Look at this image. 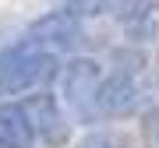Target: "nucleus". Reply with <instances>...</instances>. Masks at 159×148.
Listing matches in <instances>:
<instances>
[{
  "instance_id": "nucleus-1",
  "label": "nucleus",
  "mask_w": 159,
  "mask_h": 148,
  "mask_svg": "<svg viewBox=\"0 0 159 148\" xmlns=\"http://www.w3.org/2000/svg\"><path fill=\"white\" fill-rule=\"evenodd\" d=\"M60 57L32 39H18L0 53V102L4 95H25L39 92L50 78H57Z\"/></svg>"
},
{
  "instance_id": "nucleus-11",
  "label": "nucleus",
  "mask_w": 159,
  "mask_h": 148,
  "mask_svg": "<svg viewBox=\"0 0 159 148\" xmlns=\"http://www.w3.org/2000/svg\"><path fill=\"white\" fill-rule=\"evenodd\" d=\"M142 131H145V141L159 148V102H152L145 109V116H142Z\"/></svg>"
},
{
  "instance_id": "nucleus-2",
  "label": "nucleus",
  "mask_w": 159,
  "mask_h": 148,
  "mask_svg": "<svg viewBox=\"0 0 159 148\" xmlns=\"http://www.w3.org/2000/svg\"><path fill=\"white\" fill-rule=\"evenodd\" d=\"M102 81V67L92 57H71L60 63V102L78 116H96V92Z\"/></svg>"
},
{
  "instance_id": "nucleus-8",
  "label": "nucleus",
  "mask_w": 159,
  "mask_h": 148,
  "mask_svg": "<svg viewBox=\"0 0 159 148\" xmlns=\"http://www.w3.org/2000/svg\"><path fill=\"white\" fill-rule=\"evenodd\" d=\"M106 7H110V0H64V11L74 14L78 21H92V18L106 14Z\"/></svg>"
},
{
  "instance_id": "nucleus-3",
  "label": "nucleus",
  "mask_w": 159,
  "mask_h": 148,
  "mask_svg": "<svg viewBox=\"0 0 159 148\" xmlns=\"http://www.w3.org/2000/svg\"><path fill=\"white\" fill-rule=\"evenodd\" d=\"M25 116H29V127L35 137H43L46 145H64L71 134V124H67V109H64V102L57 99V92H32L29 99L21 102Z\"/></svg>"
},
{
  "instance_id": "nucleus-6",
  "label": "nucleus",
  "mask_w": 159,
  "mask_h": 148,
  "mask_svg": "<svg viewBox=\"0 0 159 148\" xmlns=\"http://www.w3.org/2000/svg\"><path fill=\"white\" fill-rule=\"evenodd\" d=\"M35 134L21 102H0V148H32Z\"/></svg>"
},
{
  "instance_id": "nucleus-9",
  "label": "nucleus",
  "mask_w": 159,
  "mask_h": 148,
  "mask_svg": "<svg viewBox=\"0 0 159 148\" xmlns=\"http://www.w3.org/2000/svg\"><path fill=\"white\" fill-rule=\"evenodd\" d=\"M113 71L138 78V74L145 71V57H142L138 50H117V53H113Z\"/></svg>"
},
{
  "instance_id": "nucleus-5",
  "label": "nucleus",
  "mask_w": 159,
  "mask_h": 148,
  "mask_svg": "<svg viewBox=\"0 0 159 148\" xmlns=\"http://www.w3.org/2000/svg\"><path fill=\"white\" fill-rule=\"evenodd\" d=\"M78 35H81V21L74 14H67L64 7H57V11H46L43 18H35L29 25V32H25V39H32V42H39V46L57 53V50L74 46Z\"/></svg>"
},
{
  "instance_id": "nucleus-4",
  "label": "nucleus",
  "mask_w": 159,
  "mask_h": 148,
  "mask_svg": "<svg viewBox=\"0 0 159 148\" xmlns=\"http://www.w3.org/2000/svg\"><path fill=\"white\" fill-rule=\"evenodd\" d=\"M142 106V81L131 74H102L99 92H96V116H131Z\"/></svg>"
},
{
  "instance_id": "nucleus-10",
  "label": "nucleus",
  "mask_w": 159,
  "mask_h": 148,
  "mask_svg": "<svg viewBox=\"0 0 159 148\" xmlns=\"http://www.w3.org/2000/svg\"><path fill=\"white\" fill-rule=\"evenodd\" d=\"M74 148H124V137L113 134V131H89L78 137Z\"/></svg>"
},
{
  "instance_id": "nucleus-7",
  "label": "nucleus",
  "mask_w": 159,
  "mask_h": 148,
  "mask_svg": "<svg viewBox=\"0 0 159 148\" xmlns=\"http://www.w3.org/2000/svg\"><path fill=\"white\" fill-rule=\"evenodd\" d=\"M124 35L131 42H138V46L156 39V35H159V0H152L138 18H131V21L124 25Z\"/></svg>"
}]
</instances>
